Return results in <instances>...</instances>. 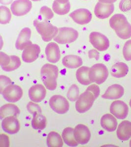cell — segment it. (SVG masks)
<instances>
[{
	"instance_id": "obj_1",
	"label": "cell",
	"mask_w": 131,
	"mask_h": 147,
	"mask_svg": "<svg viewBox=\"0 0 131 147\" xmlns=\"http://www.w3.org/2000/svg\"><path fill=\"white\" fill-rule=\"evenodd\" d=\"M100 92L98 85L94 84L89 86L77 100L75 105L76 110L80 113H83L89 110L99 96Z\"/></svg>"
},
{
	"instance_id": "obj_2",
	"label": "cell",
	"mask_w": 131,
	"mask_h": 147,
	"mask_svg": "<svg viewBox=\"0 0 131 147\" xmlns=\"http://www.w3.org/2000/svg\"><path fill=\"white\" fill-rule=\"evenodd\" d=\"M59 69L55 65L47 63L41 69V77L46 88L49 90H55L57 87Z\"/></svg>"
},
{
	"instance_id": "obj_3",
	"label": "cell",
	"mask_w": 131,
	"mask_h": 147,
	"mask_svg": "<svg viewBox=\"0 0 131 147\" xmlns=\"http://www.w3.org/2000/svg\"><path fill=\"white\" fill-rule=\"evenodd\" d=\"M34 25L45 42L50 41L59 33V28L53 25L46 19H35L34 20Z\"/></svg>"
},
{
	"instance_id": "obj_4",
	"label": "cell",
	"mask_w": 131,
	"mask_h": 147,
	"mask_svg": "<svg viewBox=\"0 0 131 147\" xmlns=\"http://www.w3.org/2000/svg\"><path fill=\"white\" fill-rule=\"evenodd\" d=\"M109 71L106 65L98 63L93 65L89 70V79L91 82L97 84L104 83L108 78Z\"/></svg>"
},
{
	"instance_id": "obj_5",
	"label": "cell",
	"mask_w": 131,
	"mask_h": 147,
	"mask_svg": "<svg viewBox=\"0 0 131 147\" xmlns=\"http://www.w3.org/2000/svg\"><path fill=\"white\" fill-rule=\"evenodd\" d=\"M79 36L77 30L69 27H62L59 28V33L54 38L57 43L66 44L75 42Z\"/></svg>"
},
{
	"instance_id": "obj_6",
	"label": "cell",
	"mask_w": 131,
	"mask_h": 147,
	"mask_svg": "<svg viewBox=\"0 0 131 147\" xmlns=\"http://www.w3.org/2000/svg\"><path fill=\"white\" fill-rule=\"evenodd\" d=\"M49 105L53 111L59 114L66 113L69 110V102L62 96H52L49 100Z\"/></svg>"
},
{
	"instance_id": "obj_7",
	"label": "cell",
	"mask_w": 131,
	"mask_h": 147,
	"mask_svg": "<svg viewBox=\"0 0 131 147\" xmlns=\"http://www.w3.org/2000/svg\"><path fill=\"white\" fill-rule=\"evenodd\" d=\"M1 93L7 102H16L21 99L23 92L20 86L11 84L5 87Z\"/></svg>"
},
{
	"instance_id": "obj_8",
	"label": "cell",
	"mask_w": 131,
	"mask_h": 147,
	"mask_svg": "<svg viewBox=\"0 0 131 147\" xmlns=\"http://www.w3.org/2000/svg\"><path fill=\"white\" fill-rule=\"evenodd\" d=\"M89 41L95 48L101 52L107 50L109 47L108 38L98 32H92L90 34Z\"/></svg>"
},
{
	"instance_id": "obj_9",
	"label": "cell",
	"mask_w": 131,
	"mask_h": 147,
	"mask_svg": "<svg viewBox=\"0 0 131 147\" xmlns=\"http://www.w3.org/2000/svg\"><path fill=\"white\" fill-rule=\"evenodd\" d=\"M32 5L30 0H16L10 6L12 13L16 16H22L28 13Z\"/></svg>"
},
{
	"instance_id": "obj_10",
	"label": "cell",
	"mask_w": 131,
	"mask_h": 147,
	"mask_svg": "<svg viewBox=\"0 0 131 147\" xmlns=\"http://www.w3.org/2000/svg\"><path fill=\"white\" fill-rule=\"evenodd\" d=\"M69 16L74 22L81 25H84L89 23L93 18V15L91 12L86 9H76L71 12Z\"/></svg>"
},
{
	"instance_id": "obj_11",
	"label": "cell",
	"mask_w": 131,
	"mask_h": 147,
	"mask_svg": "<svg viewBox=\"0 0 131 147\" xmlns=\"http://www.w3.org/2000/svg\"><path fill=\"white\" fill-rule=\"evenodd\" d=\"M75 139L78 144L84 145L89 142L91 138V133L86 125L79 124L74 130Z\"/></svg>"
},
{
	"instance_id": "obj_12",
	"label": "cell",
	"mask_w": 131,
	"mask_h": 147,
	"mask_svg": "<svg viewBox=\"0 0 131 147\" xmlns=\"http://www.w3.org/2000/svg\"><path fill=\"white\" fill-rule=\"evenodd\" d=\"M128 105L122 100H115L111 104L110 112L117 119L126 118L128 116Z\"/></svg>"
},
{
	"instance_id": "obj_13",
	"label": "cell",
	"mask_w": 131,
	"mask_h": 147,
	"mask_svg": "<svg viewBox=\"0 0 131 147\" xmlns=\"http://www.w3.org/2000/svg\"><path fill=\"white\" fill-rule=\"evenodd\" d=\"M41 52V47L39 46L32 44L26 48L23 51V60L26 63H32L38 59Z\"/></svg>"
},
{
	"instance_id": "obj_14",
	"label": "cell",
	"mask_w": 131,
	"mask_h": 147,
	"mask_svg": "<svg viewBox=\"0 0 131 147\" xmlns=\"http://www.w3.org/2000/svg\"><path fill=\"white\" fill-rule=\"evenodd\" d=\"M114 10V5L98 2L94 8V13L98 18L101 19L108 18Z\"/></svg>"
},
{
	"instance_id": "obj_15",
	"label": "cell",
	"mask_w": 131,
	"mask_h": 147,
	"mask_svg": "<svg viewBox=\"0 0 131 147\" xmlns=\"http://www.w3.org/2000/svg\"><path fill=\"white\" fill-rule=\"evenodd\" d=\"M2 127L3 131L7 134H17L20 129V125L18 120L15 117H5L2 121Z\"/></svg>"
},
{
	"instance_id": "obj_16",
	"label": "cell",
	"mask_w": 131,
	"mask_h": 147,
	"mask_svg": "<svg viewBox=\"0 0 131 147\" xmlns=\"http://www.w3.org/2000/svg\"><path fill=\"white\" fill-rule=\"evenodd\" d=\"M31 30L29 28H23L19 34L15 43V47L19 50H24L26 48L32 44L30 41Z\"/></svg>"
},
{
	"instance_id": "obj_17",
	"label": "cell",
	"mask_w": 131,
	"mask_h": 147,
	"mask_svg": "<svg viewBox=\"0 0 131 147\" xmlns=\"http://www.w3.org/2000/svg\"><path fill=\"white\" fill-rule=\"evenodd\" d=\"M46 95V90L43 85L36 84L29 89V96L30 100L35 102H39L43 100Z\"/></svg>"
},
{
	"instance_id": "obj_18",
	"label": "cell",
	"mask_w": 131,
	"mask_h": 147,
	"mask_svg": "<svg viewBox=\"0 0 131 147\" xmlns=\"http://www.w3.org/2000/svg\"><path fill=\"white\" fill-rule=\"evenodd\" d=\"M46 58L51 63H57L61 59L60 49L57 44L51 42L46 47Z\"/></svg>"
},
{
	"instance_id": "obj_19",
	"label": "cell",
	"mask_w": 131,
	"mask_h": 147,
	"mask_svg": "<svg viewBox=\"0 0 131 147\" xmlns=\"http://www.w3.org/2000/svg\"><path fill=\"white\" fill-rule=\"evenodd\" d=\"M124 93V88L121 85L114 84L108 87L102 96V98L109 100H115L122 97Z\"/></svg>"
},
{
	"instance_id": "obj_20",
	"label": "cell",
	"mask_w": 131,
	"mask_h": 147,
	"mask_svg": "<svg viewBox=\"0 0 131 147\" xmlns=\"http://www.w3.org/2000/svg\"><path fill=\"white\" fill-rule=\"evenodd\" d=\"M109 23L110 27L117 32L125 28L129 22L122 14H116L111 17Z\"/></svg>"
},
{
	"instance_id": "obj_21",
	"label": "cell",
	"mask_w": 131,
	"mask_h": 147,
	"mask_svg": "<svg viewBox=\"0 0 131 147\" xmlns=\"http://www.w3.org/2000/svg\"><path fill=\"white\" fill-rule=\"evenodd\" d=\"M117 136L119 139L123 141L128 140L131 137V122L124 121L118 125Z\"/></svg>"
},
{
	"instance_id": "obj_22",
	"label": "cell",
	"mask_w": 131,
	"mask_h": 147,
	"mask_svg": "<svg viewBox=\"0 0 131 147\" xmlns=\"http://www.w3.org/2000/svg\"><path fill=\"white\" fill-rule=\"evenodd\" d=\"M101 125L105 130L113 132L116 129L117 121L111 114H106L101 118Z\"/></svg>"
},
{
	"instance_id": "obj_23",
	"label": "cell",
	"mask_w": 131,
	"mask_h": 147,
	"mask_svg": "<svg viewBox=\"0 0 131 147\" xmlns=\"http://www.w3.org/2000/svg\"><path fill=\"white\" fill-rule=\"evenodd\" d=\"M20 113V110L16 105L14 104H5L1 107L0 109L1 119L9 116L17 117Z\"/></svg>"
},
{
	"instance_id": "obj_24",
	"label": "cell",
	"mask_w": 131,
	"mask_h": 147,
	"mask_svg": "<svg viewBox=\"0 0 131 147\" xmlns=\"http://www.w3.org/2000/svg\"><path fill=\"white\" fill-rule=\"evenodd\" d=\"M62 64L66 68L69 69L77 68L82 65V59L76 55H67L62 60Z\"/></svg>"
},
{
	"instance_id": "obj_25",
	"label": "cell",
	"mask_w": 131,
	"mask_h": 147,
	"mask_svg": "<svg viewBox=\"0 0 131 147\" xmlns=\"http://www.w3.org/2000/svg\"><path fill=\"white\" fill-rule=\"evenodd\" d=\"M128 72V66L123 62L116 63L111 69V75L116 78H121L126 76Z\"/></svg>"
},
{
	"instance_id": "obj_26",
	"label": "cell",
	"mask_w": 131,
	"mask_h": 147,
	"mask_svg": "<svg viewBox=\"0 0 131 147\" xmlns=\"http://www.w3.org/2000/svg\"><path fill=\"white\" fill-rule=\"evenodd\" d=\"M90 68L82 66L78 69L76 72V78L80 84L84 85H88L91 84L89 79Z\"/></svg>"
},
{
	"instance_id": "obj_27",
	"label": "cell",
	"mask_w": 131,
	"mask_h": 147,
	"mask_svg": "<svg viewBox=\"0 0 131 147\" xmlns=\"http://www.w3.org/2000/svg\"><path fill=\"white\" fill-rule=\"evenodd\" d=\"M74 129L67 127L64 129L62 133V137L63 141L67 145L70 147H76L78 145L74 136Z\"/></svg>"
},
{
	"instance_id": "obj_28",
	"label": "cell",
	"mask_w": 131,
	"mask_h": 147,
	"mask_svg": "<svg viewBox=\"0 0 131 147\" xmlns=\"http://www.w3.org/2000/svg\"><path fill=\"white\" fill-rule=\"evenodd\" d=\"M32 125L34 129L43 130L46 126L47 120L41 113L36 112L33 114Z\"/></svg>"
},
{
	"instance_id": "obj_29",
	"label": "cell",
	"mask_w": 131,
	"mask_h": 147,
	"mask_svg": "<svg viewBox=\"0 0 131 147\" xmlns=\"http://www.w3.org/2000/svg\"><path fill=\"white\" fill-rule=\"evenodd\" d=\"M62 137L57 132L51 131L47 136V145L49 147H61L63 145Z\"/></svg>"
},
{
	"instance_id": "obj_30",
	"label": "cell",
	"mask_w": 131,
	"mask_h": 147,
	"mask_svg": "<svg viewBox=\"0 0 131 147\" xmlns=\"http://www.w3.org/2000/svg\"><path fill=\"white\" fill-rule=\"evenodd\" d=\"M53 10L58 15H63L66 14L70 9V3L68 2L65 4L60 3L56 0L54 1L53 4Z\"/></svg>"
},
{
	"instance_id": "obj_31",
	"label": "cell",
	"mask_w": 131,
	"mask_h": 147,
	"mask_svg": "<svg viewBox=\"0 0 131 147\" xmlns=\"http://www.w3.org/2000/svg\"><path fill=\"white\" fill-rule=\"evenodd\" d=\"M0 23L1 24H7L10 22L11 13L10 10L4 5L0 6Z\"/></svg>"
},
{
	"instance_id": "obj_32",
	"label": "cell",
	"mask_w": 131,
	"mask_h": 147,
	"mask_svg": "<svg viewBox=\"0 0 131 147\" xmlns=\"http://www.w3.org/2000/svg\"><path fill=\"white\" fill-rule=\"evenodd\" d=\"M11 61L9 65L2 68L5 72H11L18 68L21 64L20 59L16 55H10Z\"/></svg>"
},
{
	"instance_id": "obj_33",
	"label": "cell",
	"mask_w": 131,
	"mask_h": 147,
	"mask_svg": "<svg viewBox=\"0 0 131 147\" xmlns=\"http://www.w3.org/2000/svg\"><path fill=\"white\" fill-rule=\"evenodd\" d=\"M79 87L76 84H73L69 88L67 93V98L71 102L77 100L79 97Z\"/></svg>"
},
{
	"instance_id": "obj_34",
	"label": "cell",
	"mask_w": 131,
	"mask_h": 147,
	"mask_svg": "<svg viewBox=\"0 0 131 147\" xmlns=\"http://www.w3.org/2000/svg\"><path fill=\"white\" fill-rule=\"evenodd\" d=\"M118 36L122 39H128L131 37V25L128 23L126 27L122 30L115 32Z\"/></svg>"
},
{
	"instance_id": "obj_35",
	"label": "cell",
	"mask_w": 131,
	"mask_h": 147,
	"mask_svg": "<svg viewBox=\"0 0 131 147\" xmlns=\"http://www.w3.org/2000/svg\"><path fill=\"white\" fill-rule=\"evenodd\" d=\"M123 55L126 61L131 60V39L125 43L123 48Z\"/></svg>"
},
{
	"instance_id": "obj_36",
	"label": "cell",
	"mask_w": 131,
	"mask_h": 147,
	"mask_svg": "<svg viewBox=\"0 0 131 147\" xmlns=\"http://www.w3.org/2000/svg\"><path fill=\"white\" fill-rule=\"evenodd\" d=\"M40 13L44 19L47 20H51L54 17V13L52 10L48 7L43 6L41 9Z\"/></svg>"
},
{
	"instance_id": "obj_37",
	"label": "cell",
	"mask_w": 131,
	"mask_h": 147,
	"mask_svg": "<svg viewBox=\"0 0 131 147\" xmlns=\"http://www.w3.org/2000/svg\"><path fill=\"white\" fill-rule=\"evenodd\" d=\"M11 61L10 55H8L3 52H0V64L2 68L9 65Z\"/></svg>"
},
{
	"instance_id": "obj_38",
	"label": "cell",
	"mask_w": 131,
	"mask_h": 147,
	"mask_svg": "<svg viewBox=\"0 0 131 147\" xmlns=\"http://www.w3.org/2000/svg\"><path fill=\"white\" fill-rule=\"evenodd\" d=\"M119 7L122 11H129L131 10V0H121Z\"/></svg>"
},
{
	"instance_id": "obj_39",
	"label": "cell",
	"mask_w": 131,
	"mask_h": 147,
	"mask_svg": "<svg viewBox=\"0 0 131 147\" xmlns=\"http://www.w3.org/2000/svg\"><path fill=\"white\" fill-rule=\"evenodd\" d=\"M27 109L30 113L34 114L35 112H38L41 113V109L37 104L34 103L33 102H29L27 105Z\"/></svg>"
},
{
	"instance_id": "obj_40",
	"label": "cell",
	"mask_w": 131,
	"mask_h": 147,
	"mask_svg": "<svg viewBox=\"0 0 131 147\" xmlns=\"http://www.w3.org/2000/svg\"><path fill=\"white\" fill-rule=\"evenodd\" d=\"M1 80V93L7 85L12 84V81L9 78L1 75L0 76Z\"/></svg>"
},
{
	"instance_id": "obj_41",
	"label": "cell",
	"mask_w": 131,
	"mask_h": 147,
	"mask_svg": "<svg viewBox=\"0 0 131 147\" xmlns=\"http://www.w3.org/2000/svg\"><path fill=\"white\" fill-rule=\"evenodd\" d=\"M9 137L4 134H1L0 137V147H9Z\"/></svg>"
},
{
	"instance_id": "obj_42",
	"label": "cell",
	"mask_w": 131,
	"mask_h": 147,
	"mask_svg": "<svg viewBox=\"0 0 131 147\" xmlns=\"http://www.w3.org/2000/svg\"><path fill=\"white\" fill-rule=\"evenodd\" d=\"M88 54H89V58H90V59L94 57V58H95L97 60H98V59H99V53H98V52L96 50H92L89 51Z\"/></svg>"
},
{
	"instance_id": "obj_43",
	"label": "cell",
	"mask_w": 131,
	"mask_h": 147,
	"mask_svg": "<svg viewBox=\"0 0 131 147\" xmlns=\"http://www.w3.org/2000/svg\"><path fill=\"white\" fill-rule=\"evenodd\" d=\"M13 0H0V3L3 5H9L12 3Z\"/></svg>"
},
{
	"instance_id": "obj_44",
	"label": "cell",
	"mask_w": 131,
	"mask_h": 147,
	"mask_svg": "<svg viewBox=\"0 0 131 147\" xmlns=\"http://www.w3.org/2000/svg\"><path fill=\"white\" fill-rule=\"evenodd\" d=\"M99 2L103 3H108V4H111L116 2L117 0H98Z\"/></svg>"
},
{
	"instance_id": "obj_45",
	"label": "cell",
	"mask_w": 131,
	"mask_h": 147,
	"mask_svg": "<svg viewBox=\"0 0 131 147\" xmlns=\"http://www.w3.org/2000/svg\"><path fill=\"white\" fill-rule=\"evenodd\" d=\"M56 1L59 3H62V4H65L69 2V0H56Z\"/></svg>"
},
{
	"instance_id": "obj_46",
	"label": "cell",
	"mask_w": 131,
	"mask_h": 147,
	"mask_svg": "<svg viewBox=\"0 0 131 147\" xmlns=\"http://www.w3.org/2000/svg\"><path fill=\"white\" fill-rule=\"evenodd\" d=\"M32 1H34V2H37V1H41V0H32Z\"/></svg>"
},
{
	"instance_id": "obj_47",
	"label": "cell",
	"mask_w": 131,
	"mask_h": 147,
	"mask_svg": "<svg viewBox=\"0 0 131 147\" xmlns=\"http://www.w3.org/2000/svg\"><path fill=\"white\" fill-rule=\"evenodd\" d=\"M129 105H130V107H131V100H130V101Z\"/></svg>"
},
{
	"instance_id": "obj_48",
	"label": "cell",
	"mask_w": 131,
	"mask_h": 147,
	"mask_svg": "<svg viewBox=\"0 0 131 147\" xmlns=\"http://www.w3.org/2000/svg\"><path fill=\"white\" fill-rule=\"evenodd\" d=\"M130 147H131V140L130 142Z\"/></svg>"
},
{
	"instance_id": "obj_49",
	"label": "cell",
	"mask_w": 131,
	"mask_h": 147,
	"mask_svg": "<svg viewBox=\"0 0 131 147\" xmlns=\"http://www.w3.org/2000/svg\"><path fill=\"white\" fill-rule=\"evenodd\" d=\"M85 1H86V0H85Z\"/></svg>"
}]
</instances>
